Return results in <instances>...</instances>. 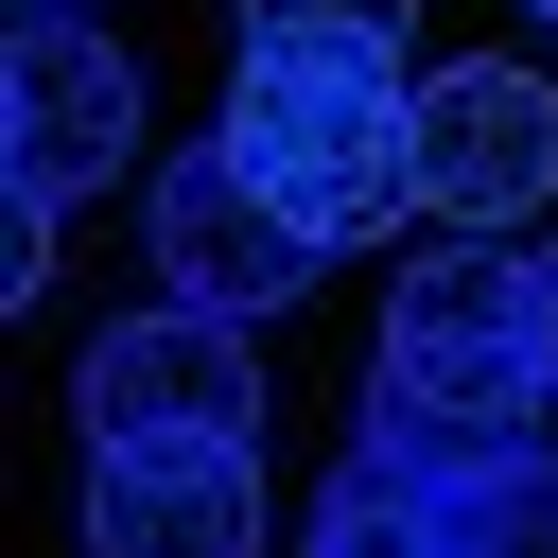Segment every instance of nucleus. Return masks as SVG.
I'll list each match as a JSON object with an SVG mask.
<instances>
[{
  "label": "nucleus",
  "mask_w": 558,
  "mask_h": 558,
  "mask_svg": "<svg viewBox=\"0 0 558 558\" xmlns=\"http://www.w3.org/2000/svg\"><path fill=\"white\" fill-rule=\"evenodd\" d=\"M541 401H558V366H541V244H418L384 279L366 453L384 471H453V453H506Z\"/></svg>",
  "instance_id": "1"
},
{
  "label": "nucleus",
  "mask_w": 558,
  "mask_h": 558,
  "mask_svg": "<svg viewBox=\"0 0 558 558\" xmlns=\"http://www.w3.org/2000/svg\"><path fill=\"white\" fill-rule=\"evenodd\" d=\"M227 157L314 244H384L418 209V87L401 52H227Z\"/></svg>",
  "instance_id": "2"
},
{
  "label": "nucleus",
  "mask_w": 558,
  "mask_h": 558,
  "mask_svg": "<svg viewBox=\"0 0 558 558\" xmlns=\"http://www.w3.org/2000/svg\"><path fill=\"white\" fill-rule=\"evenodd\" d=\"M418 209L453 244H523L558 209V87L523 52H471V70H418Z\"/></svg>",
  "instance_id": "3"
},
{
  "label": "nucleus",
  "mask_w": 558,
  "mask_h": 558,
  "mask_svg": "<svg viewBox=\"0 0 558 558\" xmlns=\"http://www.w3.org/2000/svg\"><path fill=\"white\" fill-rule=\"evenodd\" d=\"M122 157H140V52L105 17H17V52H0V174L70 209Z\"/></svg>",
  "instance_id": "4"
},
{
  "label": "nucleus",
  "mask_w": 558,
  "mask_h": 558,
  "mask_svg": "<svg viewBox=\"0 0 558 558\" xmlns=\"http://www.w3.org/2000/svg\"><path fill=\"white\" fill-rule=\"evenodd\" d=\"M314 227L227 157V140H192V157H157V279L192 296V314H227V331H262L279 296H314Z\"/></svg>",
  "instance_id": "5"
},
{
  "label": "nucleus",
  "mask_w": 558,
  "mask_h": 558,
  "mask_svg": "<svg viewBox=\"0 0 558 558\" xmlns=\"http://www.w3.org/2000/svg\"><path fill=\"white\" fill-rule=\"evenodd\" d=\"M70 401H87V453H140V436H262V366H244V331L192 314V296L122 314V331L70 366Z\"/></svg>",
  "instance_id": "6"
},
{
  "label": "nucleus",
  "mask_w": 558,
  "mask_h": 558,
  "mask_svg": "<svg viewBox=\"0 0 558 558\" xmlns=\"http://www.w3.org/2000/svg\"><path fill=\"white\" fill-rule=\"evenodd\" d=\"M87 558H262V436L87 453Z\"/></svg>",
  "instance_id": "7"
},
{
  "label": "nucleus",
  "mask_w": 558,
  "mask_h": 558,
  "mask_svg": "<svg viewBox=\"0 0 558 558\" xmlns=\"http://www.w3.org/2000/svg\"><path fill=\"white\" fill-rule=\"evenodd\" d=\"M418 488H436L453 558H558V453H541V436H506V453H453V471H418Z\"/></svg>",
  "instance_id": "8"
},
{
  "label": "nucleus",
  "mask_w": 558,
  "mask_h": 558,
  "mask_svg": "<svg viewBox=\"0 0 558 558\" xmlns=\"http://www.w3.org/2000/svg\"><path fill=\"white\" fill-rule=\"evenodd\" d=\"M296 558H453V523H436V488H418V471H384V453H349V471L314 488V523H296Z\"/></svg>",
  "instance_id": "9"
},
{
  "label": "nucleus",
  "mask_w": 558,
  "mask_h": 558,
  "mask_svg": "<svg viewBox=\"0 0 558 558\" xmlns=\"http://www.w3.org/2000/svg\"><path fill=\"white\" fill-rule=\"evenodd\" d=\"M418 0H227V52H401Z\"/></svg>",
  "instance_id": "10"
},
{
  "label": "nucleus",
  "mask_w": 558,
  "mask_h": 558,
  "mask_svg": "<svg viewBox=\"0 0 558 558\" xmlns=\"http://www.w3.org/2000/svg\"><path fill=\"white\" fill-rule=\"evenodd\" d=\"M35 279H52V192L0 174V296H35Z\"/></svg>",
  "instance_id": "11"
},
{
  "label": "nucleus",
  "mask_w": 558,
  "mask_h": 558,
  "mask_svg": "<svg viewBox=\"0 0 558 558\" xmlns=\"http://www.w3.org/2000/svg\"><path fill=\"white\" fill-rule=\"evenodd\" d=\"M541 366H558V244H541Z\"/></svg>",
  "instance_id": "12"
},
{
  "label": "nucleus",
  "mask_w": 558,
  "mask_h": 558,
  "mask_svg": "<svg viewBox=\"0 0 558 558\" xmlns=\"http://www.w3.org/2000/svg\"><path fill=\"white\" fill-rule=\"evenodd\" d=\"M17 17H70V0H17Z\"/></svg>",
  "instance_id": "13"
},
{
  "label": "nucleus",
  "mask_w": 558,
  "mask_h": 558,
  "mask_svg": "<svg viewBox=\"0 0 558 558\" xmlns=\"http://www.w3.org/2000/svg\"><path fill=\"white\" fill-rule=\"evenodd\" d=\"M541 17H558V0H541Z\"/></svg>",
  "instance_id": "14"
}]
</instances>
